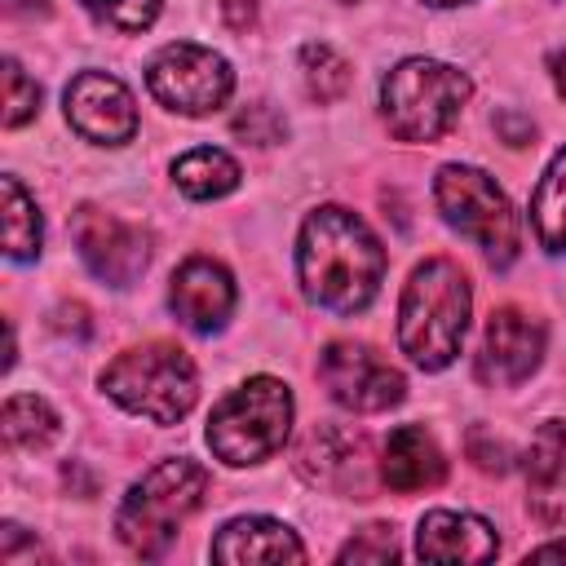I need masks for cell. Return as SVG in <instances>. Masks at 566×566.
I'll return each mask as SVG.
<instances>
[{
  "label": "cell",
  "mask_w": 566,
  "mask_h": 566,
  "mask_svg": "<svg viewBox=\"0 0 566 566\" xmlns=\"http://www.w3.org/2000/svg\"><path fill=\"white\" fill-rule=\"evenodd\" d=\"M531 226L548 252H566V150L553 155L531 195Z\"/></svg>",
  "instance_id": "obj_20"
},
{
  "label": "cell",
  "mask_w": 566,
  "mask_h": 566,
  "mask_svg": "<svg viewBox=\"0 0 566 566\" xmlns=\"http://www.w3.org/2000/svg\"><path fill=\"white\" fill-rule=\"evenodd\" d=\"M544 358V323L531 318L526 310H495L482 336L478 354V376L486 385H522Z\"/></svg>",
  "instance_id": "obj_12"
},
{
  "label": "cell",
  "mask_w": 566,
  "mask_h": 566,
  "mask_svg": "<svg viewBox=\"0 0 566 566\" xmlns=\"http://www.w3.org/2000/svg\"><path fill=\"white\" fill-rule=\"evenodd\" d=\"M168 305L190 332H217L234 310V283H230L226 265H217L208 256H190L172 274Z\"/></svg>",
  "instance_id": "obj_14"
},
{
  "label": "cell",
  "mask_w": 566,
  "mask_h": 566,
  "mask_svg": "<svg viewBox=\"0 0 566 566\" xmlns=\"http://www.w3.org/2000/svg\"><path fill=\"white\" fill-rule=\"evenodd\" d=\"M340 4H354V0H340Z\"/></svg>",
  "instance_id": "obj_34"
},
{
  "label": "cell",
  "mask_w": 566,
  "mask_h": 566,
  "mask_svg": "<svg viewBox=\"0 0 566 566\" xmlns=\"http://www.w3.org/2000/svg\"><path fill=\"white\" fill-rule=\"evenodd\" d=\"M208 495V469L177 455L159 460L142 482L128 486V495L115 509V535L137 557H164L177 539L181 522L203 504Z\"/></svg>",
  "instance_id": "obj_3"
},
{
  "label": "cell",
  "mask_w": 566,
  "mask_h": 566,
  "mask_svg": "<svg viewBox=\"0 0 566 566\" xmlns=\"http://www.w3.org/2000/svg\"><path fill=\"white\" fill-rule=\"evenodd\" d=\"M22 553H27V557H35V553H40V544H35V539H27V535H22V526L4 522V526H0V562H18Z\"/></svg>",
  "instance_id": "obj_28"
},
{
  "label": "cell",
  "mask_w": 566,
  "mask_h": 566,
  "mask_svg": "<svg viewBox=\"0 0 566 566\" xmlns=\"http://www.w3.org/2000/svg\"><path fill=\"white\" fill-rule=\"evenodd\" d=\"M71 234H75V248H80V261L111 287H128L146 261H150V239L142 226H128L119 221L115 212H102L93 203L75 208L71 217Z\"/></svg>",
  "instance_id": "obj_10"
},
{
  "label": "cell",
  "mask_w": 566,
  "mask_h": 566,
  "mask_svg": "<svg viewBox=\"0 0 566 566\" xmlns=\"http://www.w3.org/2000/svg\"><path fill=\"white\" fill-rule=\"evenodd\" d=\"M35 111H40V84L27 80V71L9 57L4 62V128L27 124Z\"/></svg>",
  "instance_id": "obj_25"
},
{
  "label": "cell",
  "mask_w": 566,
  "mask_h": 566,
  "mask_svg": "<svg viewBox=\"0 0 566 566\" xmlns=\"http://www.w3.org/2000/svg\"><path fill=\"white\" fill-rule=\"evenodd\" d=\"M66 119L80 137L102 146H124L137 133L133 93L106 71H80L66 84Z\"/></svg>",
  "instance_id": "obj_11"
},
{
  "label": "cell",
  "mask_w": 566,
  "mask_h": 566,
  "mask_svg": "<svg viewBox=\"0 0 566 566\" xmlns=\"http://www.w3.org/2000/svg\"><path fill=\"white\" fill-rule=\"evenodd\" d=\"M433 199L442 208V217L473 239L491 265H509L517 256V217L504 199V190L469 164H447L433 177Z\"/></svg>",
  "instance_id": "obj_7"
},
{
  "label": "cell",
  "mask_w": 566,
  "mask_h": 566,
  "mask_svg": "<svg viewBox=\"0 0 566 566\" xmlns=\"http://www.w3.org/2000/svg\"><path fill=\"white\" fill-rule=\"evenodd\" d=\"M318 376H323L327 394L349 411H389L407 394L402 371L389 367L371 345H358V340H332L318 358Z\"/></svg>",
  "instance_id": "obj_9"
},
{
  "label": "cell",
  "mask_w": 566,
  "mask_h": 566,
  "mask_svg": "<svg viewBox=\"0 0 566 566\" xmlns=\"http://www.w3.org/2000/svg\"><path fill=\"white\" fill-rule=\"evenodd\" d=\"M296 270H301L305 296L318 310L358 314L371 305L385 279V248L363 217L327 203V208H314L301 226Z\"/></svg>",
  "instance_id": "obj_1"
},
{
  "label": "cell",
  "mask_w": 566,
  "mask_h": 566,
  "mask_svg": "<svg viewBox=\"0 0 566 566\" xmlns=\"http://www.w3.org/2000/svg\"><path fill=\"white\" fill-rule=\"evenodd\" d=\"M394 557H398V539L389 526H363L340 548V562H394Z\"/></svg>",
  "instance_id": "obj_27"
},
{
  "label": "cell",
  "mask_w": 566,
  "mask_h": 566,
  "mask_svg": "<svg viewBox=\"0 0 566 566\" xmlns=\"http://www.w3.org/2000/svg\"><path fill=\"white\" fill-rule=\"evenodd\" d=\"M172 181L190 199H221L239 186V164L217 146H195L172 164Z\"/></svg>",
  "instance_id": "obj_19"
},
{
  "label": "cell",
  "mask_w": 566,
  "mask_h": 566,
  "mask_svg": "<svg viewBox=\"0 0 566 566\" xmlns=\"http://www.w3.org/2000/svg\"><path fill=\"white\" fill-rule=\"evenodd\" d=\"M80 4L115 31H142L159 18V0H80Z\"/></svg>",
  "instance_id": "obj_24"
},
{
  "label": "cell",
  "mask_w": 566,
  "mask_h": 566,
  "mask_svg": "<svg viewBox=\"0 0 566 566\" xmlns=\"http://www.w3.org/2000/svg\"><path fill=\"white\" fill-rule=\"evenodd\" d=\"M301 80H305V93H310L314 102H336V97H345V88H349V80H354V66H349L332 44L310 40V44L301 49Z\"/></svg>",
  "instance_id": "obj_23"
},
{
  "label": "cell",
  "mask_w": 566,
  "mask_h": 566,
  "mask_svg": "<svg viewBox=\"0 0 566 566\" xmlns=\"http://www.w3.org/2000/svg\"><path fill=\"white\" fill-rule=\"evenodd\" d=\"M380 478L394 491H424L447 478V455L424 424H398L380 451Z\"/></svg>",
  "instance_id": "obj_17"
},
{
  "label": "cell",
  "mask_w": 566,
  "mask_h": 566,
  "mask_svg": "<svg viewBox=\"0 0 566 566\" xmlns=\"http://www.w3.org/2000/svg\"><path fill=\"white\" fill-rule=\"evenodd\" d=\"M553 84H557V93L566 97V49L553 57Z\"/></svg>",
  "instance_id": "obj_31"
},
{
  "label": "cell",
  "mask_w": 566,
  "mask_h": 566,
  "mask_svg": "<svg viewBox=\"0 0 566 566\" xmlns=\"http://www.w3.org/2000/svg\"><path fill=\"white\" fill-rule=\"evenodd\" d=\"M469 327V279L455 261L433 256L411 270L402 301H398V345L402 354L424 367L442 371L464 340Z\"/></svg>",
  "instance_id": "obj_2"
},
{
  "label": "cell",
  "mask_w": 566,
  "mask_h": 566,
  "mask_svg": "<svg viewBox=\"0 0 566 566\" xmlns=\"http://www.w3.org/2000/svg\"><path fill=\"white\" fill-rule=\"evenodd\" d=\"M500 133H504V137H509L513 146H526V142H531V124L522 128V124H517L513 115H500Z\"/></svg>",
  "instance_id": "obj_30"
},
{
  "label": "cell",
  "mask_w": 566,
  "mask_h": 566,
  "mask_svg": "<svg viewBox=\"0 0 566 566\" xmlns=\"http://www.w3.org/2000/svg\"><path fill=\"white\" fill-rule=\"evenodd\" d=\"M234 133H239L243 142H252V146H274V142H283L287 124H283V115H279L274 106L252 102V106H243V111L234 115Z\"/></svg>",
  "instance_id": "obj_26"
},
{
  "label": "cell",
  "mask_w": 566,
  "mask_h": 566,
  "mask_svg": "<svg viewBox=\"0 0 566 566\" xmlns=\"http://www.w3.org/2000/svg\"><path fill=\"white\" fill-rule=\"evenodd\" d=\"M473 84L464 71L433 62V57H407L380 80V115L398 142H438L455 128Z\"/></svg>",
  "instance_id": "obj_4"
},
{
  "label": "cell",
  "mask_w": 566,
  "mask_h": 566,
  "mask_svg": "<svg viewBox=\"0 0 566 566\" xmlns=\"http://www.w3.org/2000/svg\"><path fill=\"white\" fill-rule=\"evenodd\" d=\"M292 429V389L274 376H252L230 389L208 416V447L226 464H256L283 447Z\"/></svg>",
  "instance_id": "obj_6"
},
{
  "label": "cell",
  "mask_w": 566,
  "mask_h": 566,
  "mask_svg": "<svg viewBox=\"0 0 566 566\" xmlns=\"http://www.w3.org/2000/svg\"><path fill=\"white\" fill-rule=\"evenodd\" d=\"M0 190H4V252L13 261L40 256V212H35V199L22 190L18 177H4Z\"/></svg>",
  "instance_id": "obj_22"
},
{
  "label": "cell",
  "mask_w": 566,
  "mask_h": 566,
  "mask_svg": "<svg viewBox=\"0 0 566 566\" xmlns=\"http://www.w3.org/2000/svg\"><path fill=\"white\" fill-rule=\"evenodd\" d=\"M531 557H566V539H553V544H539Z\"/></svg>",
  "instance_id": "obj_32"
},
{
  "label": "cell",
  "mask_w": 566,
  "mask_h": 566,
  "mask_svg": "<svg viewBox=\"0 0 566 566\" xmlns=\"http://www.w3.org/2000/svg\"><path fill=\"white\" fill-rule=\"evenodd\" d=\"M495 548H500L495 531L473 513L433 509L420 517V531H416V553L424 562H486L495 557Z\"/></svg>",
  "instance_id": "obj_16"
},
{
  "label": "cell",
  "mask_w": 566,
  "mask_h": 566,
  "mask_svg": "<svg viewBox=\"0 0 566 566\" xmlns=\"http://www.w3.org/2000/svg\"><path fill=\"white\" fill-rule=\"evenodd\" d=\"M0 433H4V447L40 451V447H49L57 438V411L44 398H35V394H13L4 402Z\"/></svg>",
  "instance_id": "obj_21"
},
{
  "label": "cell",
  "mask_w": 566,
  "mask_h": 566,
  "mask_svg": "<svg viewBox=\"0 0 566 566\" xmlns=\"http://www.w3.org/2000/svg\"><path fill=\"white\" fill-rule=\"evenodd\" d=\"M102 389L133 416H146L155 424H177L199 398V376L186 349L150 340L115 354L102 367Z\"/></svg>",
  "instance_id": "obj_5"
},
{
  "label": "cell",
  "mask_w": 566,
  "mask_h": 566,
  "mask_svg": "<svg viewBox=\"0 0 566 566\" xmlns=\"http://www.w3.org/2000/svg\"><path fill=\"white\" fill-rule=\"evenodd\" d=\"M212 557L230 562V566H248V562H305V548L274 517H234L212 539Z\"/></svg>",
  "instance_id": "obj_18"
},
{
  "label": "cell",
  "mask_w": 566,
  "mask_h": 566,
  "mask_svg": "<svg viewBox=\"0 0 566 566\" xmlns=\"http://www.w3.org/2000/svg\"><path fill=\"white\" fill-rule=\"evenodd\" d=\"M226 18H230L234 31H248V27L256 22V9H252L248 0H226Z\"/></svg>",
  "instance_id": "obj_29"
},
{
  "label": "cell",
  "mask_w": 566,
  "mask_h": 566,
  "mask_svg": "<svg viewBox=\"0 0 566 566\" xmlns=\"http://www.w3.org/2000/svg\"><path fill=\"white\" fill-rule=\"evenodd\" d=\"M301 473L314 486H332V491H354L358 500H367L371 482H367V442L340 424H318L301 451H296Z\"/></svg>",
  "instance_id": "obj_13"
},
{
  "label": "cell",
  "mask_w": 566,
  "mask_h": 566,
  "mask_svg": "<svg viewBox=\"0 0 566 566\" xmlns=\"http://www.w3.org/2000/svg\"><path fill=\"white\" fill-rule=\"evenodd\" d=\"M526 504L544 526L566 522V420H544L526 447Z\"/></svg>",
  "instance_id": "obj_15"
},
{
  "label": "cell",
  "mask_w": 566,
  "mask_h": 566,
  "mask_svg": "<svg viewBox=\"0 0 566 566\" xmlns=\"http://www.w3.org/2000/svg\"><path fill=\"white\" fill-rule=\"evenodd\" d=\"M146 84H150L155 102H164L168 111L208 115L230 97L234 71H230V62L221 53H212L203 44H190V40H177V44H164L150 57Z\"/></svg>",
  "instance_id": "obj_8"
},
{
  "label": "cell",
  "mask_w": 566,
  "mask_h": 566,
  "mask_svg": "<svg viewBox=\"0 0 566 566\" xmlns=\"http://www.w3.org/2000/svg\"><path fill=\"white\" fill-rule=\"evenodd\" d=\"M429 4H438V9H447V4H460V0H429Z\"/></svg>",
  "instance_id": "obj_33"
}]
</instances>
